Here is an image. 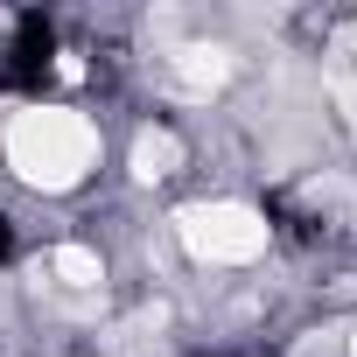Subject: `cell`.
<instances>
[{
  "label": "cell",
  "instance_id": "cell-1",
  "mask_svg": "<svg viewBox=\"0 0 357 357\" xmlns=\"http://www.w3.org/2000/svg\"><path fill=\"white\" fill-rule=\"evenodd\" d=\"M8 168L29 190H77L98 168V126L70 105H22L8 119Z\"/></svg>",
  "mask_w": 357,
  "mask_h": 357
},
{
  "label": "cell",
  "instance_id": "cell-2",
  "mask_svg": "<svg viewBox=\"0 0 357 357\" xmlns=\"http://www.w3.org/2000/svg\"><path fill=\"white\" fill-rule=\"evenodd\" d=\"M175 231H183V245L204 259V266H245L266 252L273 225L252 211V204H190L183 218H175Z\"/></svg>",
  "mask_w": 357,
  "mask_h": 357
},
{
  "label": "cell",
  "instance_id": "cell-3",
  "mask_svg": "<svg viewBox=\"0 0 357 357\" xmlns=\"http://www.w3.org/2000/svg\"><path fill=\"white\" fill-rule=\"evenodd\" d=\"M225 50H211V43H183V50H168L161 56V77L183 91V98H211L218 84H225Z\"/></svg>",
  "mask_w": 357,
  "mask_h": 357
},
{
  "label": "cell",
  "instance_id": "cell-4",
  "mask_svg": "<svg viewBox=\"0 0 357 357\" xmlns=\"http://www.w3.org/2000/svg\"><path fill=\"white\" fill-rule=\"evenodd\" d=\"M175 168H183V140H175L168 126H140V140H133V175H140V183H168Z\"/></svg>",
  "mask_w": 357,
  "mask_h": 357
},
{
  "label": "cell",
  "instance_id": "cell-5",
  "mask_svg": "<svg viewBox=\"0 0 357 357\" xmlns=\"http://www.w3.org/2000/svg\"><path fill=\"white\" fill-rule=\"evenodd\" d=\"M50 273H56L63 287H98V280H105V266H98V252H84V245H56V259H50Z\"/></svg>",
  "mask_w": 357,
  "mask_h": 357
},
{
  "label": "cell",
  "instance_id": "cell-6",
  "mask_svg": "<svg viewBox=\"0 0 357 357\" xmlns=\"http://www.w3.org/2000/svg\"><path fill=\"white\" fill-rule=\"evenodd\" d=\"M350 357H357V329H350Z\"/></svg>",
  "mask_w": 357,
  "mask_h": 357
}]
</instances>
